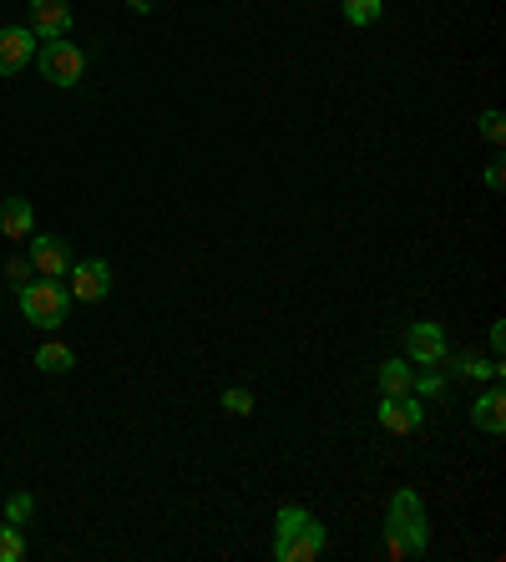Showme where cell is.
I'll use <instances>...</instances> for the list:
<instances>
[{
    "mask_svg": "<svg viewBox=\"0 0 506 562\" xmlns=\"http://www.w3.org/2000/svg\"><path fill=\"white\" fill-rule=\"evenodd\" d=\"M31 512H36V497H31V492L6 497V522H11V527H26V522H31Z\"/></svg>",
    "mask_w": 506,
    "mask_h": 562,
    "instance_id": "d6986e66",
    "label": "cell"
},
{
    "mask_svg": "<svg viewBox=\"0 0 506 562\" xmlns=\"http://www.w3.org/2000/svg\"><path fill=\"white\" fill-rule=\"evenodd\" d=\"M375 421L390 436H410V431H420V421H426V406H420V395H385Z\"/></svg>",
    "mask_w": 506,
    "mask_h": 562,
    "instance_id": "52a82bcc",
    "label": "cell"
},
{
    "mask_svg": "<svg viewBox=\"0 0 506 562\" xmlns=\"http://www.w3.org/2000/svg\"><path fill=\"white\" fill-rule=\"evenodd\" d=\"M71 31V0H31V36L61 41Z\"/></svg>",
    "mask_w": 506,
    "mask_h": 562,
    "instance_id": "30bf717a",
    "label": "cell"
},
{
    "mask_svg": "<svg viewBox=\"0 0 506 562\" xmlns=\"http://www.w3.org/2000/svg\"><path fill=\"white\" fill-rule=\"evenodd\" d=\"M36 71L51 87H76L81 71H87V56H81V46H71V41H46L36 51Z\"/></svg>",
    "mask_w": 506,
    "mask_h": 562,
    "instance_id": "277c9868",
    "label": "cell"
},
{
    "mask_svg": "<svg viewBox=\"0 0 506 562\" xmlns=\"http://www.w3.org/2000/svg\"><path fill=\"white\" fill-rule=\"evenodd\" d=\"M31 269L41 279H66L71 274V249L56 233H31Z\"/></svg>",
    "mask_w": 506,
    "mask_h": 562,
    "instance_id": "ba28073f",
    "label": "cell"
},
{
    "mask_svg": "<svg viewBox=\"0 0 506 562\" xmlns=\"http://www.w3.org/2000/svg\"><path fill=\"white\" fill-rule=\"evenodd\" d=\"M107 294H112V264L107 259H81V264H71V299L102 304Z\"/></svg>",
    "mask_w": 506,
    "mask_h": 562,
    "instance_id": "8992f818",
    "label": "cell"
},
{
    "mask_svg": "<svg viewBox=\"0 0 506 562\" xmlns=\"http://www.w3.org/2000/svg\"><path fill=\"white\" fill-rule=\"evenodd\" d=\"M36 56V41H31V26H6L0 31V76H21Z\"/></svg>",
    "mask_w": 506,
    "mask_h": 562,
    "instance_id": "9c48e42d",
    "label": "cell"
},
{
    "mask_svg": "<svg viewBox=\"0 0 506 562\" xmlns=\"http://www.w3.org/2000/svg\"><path fill=\"white\" fill-rule=\"evenodd\" d=\"M471 426H476V431H486V436H501V431H506V390H501V385H491V390H481V395H476V406H471Z\"/></svg>",
    "mask_w": 506,
    "mask_h": 562,
    "instance_id": "8fae6325",
    "label": "cell"
},
{
    "mask_svg": "<svg viewBox=\"0 0 506 562\" xmlns=\"http://www.w3.org/2000/svg\"><path fill=\"white\" fill-rule=\"evenodd\" d=\"M410 395H446V375H441V365H426V370H415V380H410Z\"/></svg>",
    "mask_w": 506,
    "mask_h": 562,
    "instance_id": "e0dca14e",
    "label": "cell"
},
{
    "mask_svg": "<svg viewBox=\"0 0 506 562\" xmlns=\"http://www.w3.org/2000/svg\"><path fill=\"white\" fill-rule=\"evenodd\" d=\"M319 552H324V522L314 512L284 502L274 517V557L279 562H314Z\"/></svg>",
    "mask_w": 506,
    "mask_h": 562,
    "instance_id": "7a4b0ae2",
    "label": "cell"
},
{
    "mask_svg": "<svg viewBox=\"0 0 506 562\" xmlns=\"http://www.w3.org/2000/svg\"><path fill=\"white\" fill-rule=\"evenodd\" d=\"M76 365V355H71V345H61V340H46L41 350H36V370H46V375H66Z\"/></svg>",
    "mask_w": 506,
    "mask_h": 562,
    "instance_id": "5bb4252c",
    "label": "cell"
},
{
    "mask_svg": "<svg viewBox=\"0 0 506 562\" xmlns=\"http://www.w3.org/2000/svg\"><path fill=\"white\" fill-rule=\"evenodd\" d=\"M410 380H415V365L410 360H385L380 365V390L385 395H410Z\"/></svg>",
    "mask_w": 506,
    "mask_h": 562,
    "instance_id": "9a60e30c",
    "label": "cell"
},
{
    "mask_svg": "<svg viewBox=\"0 0 506 562\" xmlns=\"http://www.w3.org/2000/svg\"><path fill=\"white\" fill-rule=\"evenodd\" d=\"M446 360H451V355H446ZM451 370H456L461 380H501L506 365H501V360H481V355H456Z\"/></svg>",
    "mask_w": 506,
    "mask_h": 562,
    "instance_id": "4fadbf2b",
    "label": "cell"
},
{
    "mask_svg": "<svg viewBox=\"0 0 506 562\" xmlns=\"http://www.w3.org/2000/svg\"><path fill=\"white\" fill-rule=\"evenodd\" d=\"M491 360H501V365H506V325H501V319L491 325Z\"/></svg>",
    "mask_w": 506,
    "mask_h": 562,
    "instance_id": "7402d4cb",
    "label": "cell"
},
{
    "mask_svg": "<svg viewBox=\"0 0 506 562\" xmlns=\"http://www.w3.org/2000/svg\"><path fill=\"white\" fill-rule=\"evenodd\" d=\"M31 228H36V203L31 198H6L0 203V233L6 238L21 244V238H31Z\"/></svg>",
    "mask_w": 506,
    "mask_h": 562,
    "instance_id": "7c38bea8",
    "label": "cell"
},
{
    "mask_svg": "<svg viewBox=\"0 0 506 562\" xmlns=\"http://www.w3.org/2000/svg\"><path fill=\"white\" fill-rule=\"evenodd\" d=\"M451 345H446V330L436 325V319H420V325L405 330V360L410 365H446Z\"/></svg>",
    "mask_w": 506,
    "mask_h": 562,
    "instance_id": "5b68a950",
    "label": "cell"
},
{
    "mask_svg": "<svg viewBox=\"0 0 506 562\" xmlns=\"http://www.w3.org/2000/svg\"><path fill=\"white\" fill-rule=\"evenodd\" d=\"M26 557V537H21V527H0V562H21Z\"/></svg>",
    "mask_w": 506,
    "mask_h": 562,
    "instance_id": "ac0fdd59",
    "label": "cell"
},
{
    "mask_svg": "<svg viewBox=\"0 0 506 562\" xmlns=\"http://www.w3.org/2000/svg\"><path fill=\"white\" fill-rule=\"evenodd\" d=\"M127 6H132V11H137V16H147V11H152V6H157V0H127Z\"/></svg>",
    "mask_w": 506,
    "mask_h": 562,
    "instance_id": "cb8c5ba5",
    "label": "cell"
},
{
    "mask_svg": "<svg viewBox=\"0 0 506 562\" xmlns=\"http://www.w3.org/2000/svg\"><path fill=\"white\" fill-rule=\"evenodd\" d=\"M476 127H481V137H486V142H496V147H501V137H506V117H501L496 107H491V112H481V122H476Z\"/></svg>",
    "mask_w": 506,
    "mask_h": 562,
    "instance_id": "44dd1931",
    "label": "cell"
},
{
    "mask_svg": "<svg viewBox=\"0 0 506 562\" xmlns=\"http://www.w3.org/2000/svg\"><path fill=\"white\" fill-rule=\"evenodd\" d=\"M486 188H491V193H501V188H506V168H501V157H491V168H486Z\"/></svg>",
    "mask_w": 506,
    "mask_h": 562,
    "instance_id": "603a6c76",
    "label": "cell"
},
{
    "mask_svg": "<svg viewBox=\"0 0 506 562\" xmlns=\"http://www.w3.org/2000/svg\"><path fill=\"white\" fill-rule=\"evenodd\" d=\"M340 11H345V21H350V26H375V21H380V11H385V0H345Z\"/></svg>",
    "mask_w": 506,
    "mask_h": 562,
    "instance_id": "2e32d148",
    "label": "cell"
},
{
    "mask_svg": "<svg viewBox=\"0 0 506 562\" xmlns=\"http://www.w3.org/2000/svg\"><path fill=\"white\" fill-rule=\"evenodd\" d=\"M71 309V289L56 284V279H41V284H21V314L31 319L36 330H56Z\"/></svg>",
    "mask_w": 506,
    "mask_h": 562,
    "instance_id": "3957f363",
    "label": "cell"
},
{
    "mask_svg": "<svg viewBox=\"0 0 506 562\" xmlns=\"http://www.w3.org/2000/svg\"><path fill=\"white\" fill-rule=\"evenodd\" d=\"M223 411H228V416H253V390L228 385V390H223Z\"/></svg>",
    "mask_w": 506,
    "mask_h": 562,
    "instance_id": "ffe728a7",
    "label": "cell"
},
{
    "mask_svg": "<svg viewBox=\"0 0 506 562\" xmlns=\"http://www.w3.org/2000/svg\"><path fill=\"white\" fill-rule=\"evenodd\" d=\"M431 547V522H426V502H420V492H395L390 497V512H385V552L395 562L405 557H426Z\"/></svg>",
    "mask_w": 506,
    "mask_h": 562,
    "instance_id": "6da1fadb",
    "label": "cell"
}]
</instances>
